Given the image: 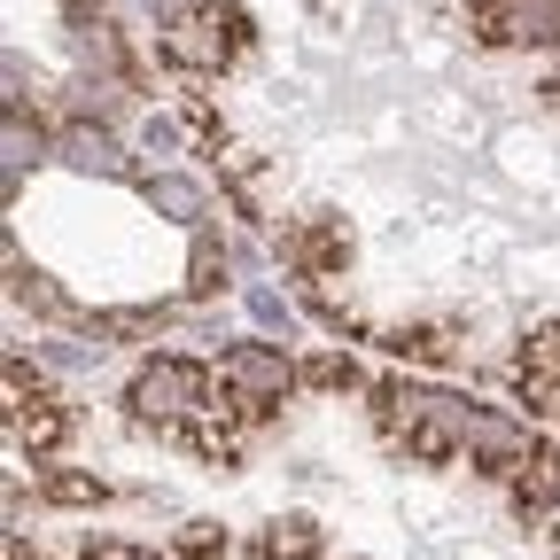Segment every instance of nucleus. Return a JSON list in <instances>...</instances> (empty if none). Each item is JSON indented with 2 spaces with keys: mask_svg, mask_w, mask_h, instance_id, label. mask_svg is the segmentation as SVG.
I'll return each mask as SVG.
<instances>
[{
  "mask_svg": "<svg viewBox=\"0 0 560 560\" xmlns=\"http://www.w3.org/2000/svg\"><path fill=\"white\" fill-rule=\"evenodd\" d=\"M195 405H202V374L187 359H149L125 382V412L132 420H187Z\"/></svg>",
  "mask_w": 560,
  "mask_h": 560,
  "instance_id": "f03ea898",
  "label": "nucleus"
},
{
  "mask_svg": "<svg viewBox=\"0 0 560 560\" xmlns=\"http://www.w3.org/2000/svg\"><path fill=\"white\" fill-rule=\"evenodd\" d=\"M140 140H149V156H172V149H179V125H172V117H149V125H140Z\"/></svg>",
  "mask_w": 560,
  "mask_h": 560,
  "instance_id": "ddd939ff",
  "label": "nucleus"
},
{
  "mask_svg": "<svg viewBox=\"0 0 560 560\" xmlns=\"http://www.w3.org/2000/svg\"><path fill=\"white\" fill-rule=\"evenodd\" d=\"M312 382H327V389H350V382H359V366H350V359H312Z\"/></svg>",
  "mask_w": 560,
  "mask_h": 560,
  "instance_id": "4468645a",
  "label": "nucleus"
},
{
  "mask_svg": "<svg viewBox=\"0 0 560 560\" xmlns=\"http://www.w3.org/2000/svg\"><path fill=\"white\" fill-rule=\"evenodd\" d=\"M312 552H319V529L304 514H289V522L265 529V560H312Z\"/></svg>",
  "mask_w": 560,
  "mask_h": 560,
  "instance_id": "6e6552de",
  "label": "nucleus"
},
{
  "mask_svg": "<svg viewBox=\"0 0 560 560\" xmlns=\"http://www.w3.org/2000/svg\"><path fill=\"white\" fill-rule=\"evenodd\" d=\"M482 32L490 39H514V47H560V9L552 0H482Z\"/></svg>",
  "mask_w": 560,
  "mask_h": 560,
  "instance_id": "20e7f679",
  "label": "nucleus"
},
{
  "mask_svg": "<svg viewBox=\"0 0 560 560\" xmlns=\"http://www.w3.org/2000/svg\"><path fill=\"white\" fill-rule=\"evenodd\" d=\"M172 55L179 62H226V39L210 32V16H179L172 24Z\"/></svg>",
  "mask_w": 560,
  "mask_h": 560,
  "instance_id": "0eeeda50",
  "label": "nucleus"
},
{
  "mask_svg": "<svg viewBox=\"0 0 560 560\" xmlns=\"http://www.w3.org/2000/svg\"><path fill=\"white\" fill-rule=\"evenodd\" d=\"M242 304H249V319H257V327H280V335L296 327V312H289V296H280V289H249Z\"/></svg>",
  "mask_w": 560,
  "mask_h": 560,
  "instance_id": "1a4fd4ad",
  "label": "nucleus"
},
{
  "mask_svg": "<svg viewBox=\"0 0 560 560\" xmlns=\"http://www.w3.org/2000/svg\"><path fill=\"white\" fill-rule=\"evenodd\" d=\"M382 405H389V429L405 436V452H420V459L467 452V429L482 412V405H467L452 389H420V382H382Z\"/></svg>",
  "mask_w": 560,
  "mask_h": 560,
  "instance_id": "f257e3e1",
  "label": "nucleus"
},
{
  "mask_svg": "<svg viewBox=\"0 0 560 560\" xmlns=\"http://www.w3.org/2000/svg\"><path fill=\"white\" fill-rule=\"evenodd\" d=\"M55 149H62V164H79V172H117V140L102 125H70Z\"/></svg>",
  "mask_w": 560,
  "mask_h": 560,
  "instance_id": "423d86ee",
  "label": "nucleus"
},
{
  "mask_svg": "<svg viewBox=\"0 0 560 560\" xmlns=\"http://www.w3.org/2000/svg\"><path fill=\"white\" fill-rule=\"evenodd\" d=\"M140 195H149L156 210H164V219H179V226H202V187L195 179H179V172H149V179H140Z\"/></svg>",
  "mask_w": 560,
  "mask_h": 560,
  "instance_id": "39448f33",
  "label": "nucleus"
},
{
  "mask_svg": "<svg viewBox=\"0 0 560 560\" xmlns=\"http://www.w3.org/2000/svg\"><path fill=\"white\" fill-rule=\"evenodd\" d=\"M179 552H187V560H219V552H226V529H219V522H187V529H179Z\"/></svg>",
  "mask_w": 560,
  "mask_h": 560,
  "instance_id": "9d476101",
  "label": "nucleus"
},
{
  "mask_svg": "<svg viewBox=\"0 0 560 560\" xmlns=\"http://www.w3.org/2000/svg\"><path fill=\"white\" fill-rule=\"evenodd\" d=\"M219 382H226L242 405H280V397L296 389V366H289V350H272V342H226Z\"/></svg>",
  "mask_w": 560,
  "mask_h": 560,
  "instance_id": "7ed1b4c3",
  "label": "nucleus"
},
{
  "mask_svg": "<svg viewBox=\"0 0 560 560\" xmlns=\"http://www.w3.org/2000/svg\"><path fill=\"white\" fill-rule=\"evenodd\" d=\"M47 499H62V506H94V499H102V482H86V475H55V482H47Z\"/></svg>",
  "mask_w": 560,
  "mask_h": 560,
  "instance_id": "9b49d317",
  "label": "nucleus"
},
{
  "mask_svg": "<svg viewBox=\"0 0 560 560\" xmlns=\"http://www.w3.org/2000/svg\"><path fill=\"white\" fill-rule=\"evenodd\" d=\"M94 335H156V312H109L94 319Z\"/></svg>",
  "mask_w": 560,
  "mask_h": 560,
  "instance_id": "f8f14e48",
  "label": "nucleus"
},
{
  "mask_svg": "<svg viewBox=\"0 0 560 560\" xmlns=\"http://www.w3.org/2000/svg\"><path fill=\"white\" fill-rule=\"evenodd\" d=\"M62 9H70V16H86V9H94V0H62Z\"/></svg>",
  "mask_w": 560,
  "mask_h": 560,
  "instance_id": "2eb2a0df",
  "label": "nucleus"
}]
</instances>
